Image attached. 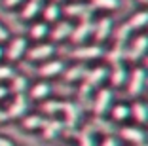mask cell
<instances>
[{"label":"cell","instance_id":"cell-1","mask_svg":"<svg viewBox=\"0 0 148 146\" xmlns=\"http://www.w3.org/2000/svg\"><path fill=\"white\" fill-rule=\"evenodd\" d=\"M27 49H29V38H27V36H12V38L4 44L6 63H10V64L19 63L21 59H25Z\"/></svg>","mask_w":148,"mask_h":146},{"label":"cell","instance_id":"cell-2","mask_svg":"<svg viewBox=\"0 0 148 146\" xmlns=\"http://www.w3.org/2000/svg\"><path fill=\"white\" fill-rule=\"evenodd\" d=\"M53 53H55L53 42H46V40H44V42H36L34 46H29L25 59L32 61V63H44V61L51 59Z\"/></svg>","mask_w":148,"mask_h":146},{"label":"cell","instance_id":"cell-3","mask_svg":"<svg viewBox=\"0 0 148 146\" xmlns=\"http://www.w3.org/2000/svg\"><path fill=\"white\" fill-rule=\"evenodd\" d=\"M29 110H31V99L27 95H13V99L6 106L8 120H21L29 114Z\"/></svg>","mask_w":148,"mask_h":146},{"label":"cell","instance_id":"cell-4","mask_svg":"<svg viewBox=\"0 0 148 146\" xmlns=\"http://www.w3.org/2000/svg\"><path fill=\"white\" fill-rule=\"evenodd\" d=\"M65 72V63L61 59H48L40 63V66L36 69V74H38L42 80H49V78H55L59 74Z\"/></svg>","mask_w":148,"mask_h":146},{"label":"cell","instance_id":"cell-5","mask_svg":"<svg viewBox=\"0 0 148 146\" xmlns=\"http://www.w3.org/2000/svg\"><path fill=\"white\" fill-rule=\"evenodd\" d=\"M51 95V84L46 82V80H40V82L32 84L27 91V97L31 101H38V103H44L48 101V97Z\"/></svg>","mask_w":148,"mask_h":146},{"label":"cell","instance_id":"cell-6","mask_svg":"<svg viewBox=\"0 0 148 146\" xmlns=\"http://www.w3.org/2000/svg\"><path fill=\"white\" fill-rule=\"evenodd\" d=\"M44 0H25L23 6L19 8V19L21 21H32L38 17V13H42Z\"/></svg>","mask_w":148,"mask_h":146},{"label":"cell","instance_id":"cell-7","mask_svg":"<svg viewBox=\"0 0 148 146\" xmlns=\"http://www.w3.org/2000/svg\"><path fill=\"white\" fill-rule=\"evenodd\" d=\"M91 6L87 4H82V2H70L69 6L63 8V13L69 15L70 19H91Z\"/></svg>","mask_w":148,"mask_h":146},{"label":"cell","instance_id":"cell-8","mask_svg":"<svg viewBox=\"0 0 148 146\" xmlns=\"http://www.w3.org/2000/svg\"><path fill=\"white\" fill-rule=\"evenodd\" d=\"M63 129H65L63 120H59V118H48L40 133H42L44 141H55V138L63 133Z\"/></svg>","mask_w":148,"mask_h":146},{"label":"cell","instance_id":"cell-9","mask_svg":"<svg viewBox=\"0 0 148 146\" xmlns=\"http://www.w3.org/2000/svg\"><path fill=\"white\" fill-rule=\"evenodd\" d=\"M91 32H93V21H91V19H82L76 27H72L70 40H72L74 44H82L84 40L89 38Z\"/></svg>","mask_w":148,"mask_h":146},{"label":"cell","instance_id":"cell-10","mask_svg":"<svg viewBox=\"0 0 148 146\" xmlns=\"http://www.w3.org/2000/svg\"><path fill=\"white\" fill-rule=\"evenodd\" d=\"M46 120L48 118L44 116V114H38V112H29L25 118H21V127L25 129V131H31V133H34V131H42L44 123H46Z\"/></svg>","mask_w":148,"mask_h":146},{"label":"cell","instance_id":"cell-11","mask_svg":"<svg viewBox=\"0 0 148 146\" xmlns=\"http://www.w3.org/2000/svg\"><path fill=\"white\" fill-rule=\"evenodd\" d=\"M110 103H112V91L110 89H101L97 93L95 101H93V112H95L99 118H103L106 114V110L110 108Z\"/></svg>","mask_w":148,"mask_h":146},{"label":"cell","instance_id":"cell-12","mask_svg":"<svg viewBox=\"0 0 148 146\" xmlns=\"http://www.w3.org/2000/svg\"><path fill=\"white\" fill-rule=\"evenodd\" d=\"M63 114H65V127L74 129L80 121V116H82V106L80 104H74V103H65L63 106Z\"/></svg>","mask_w":148,"mask_h":146},{"label":"cell","instance_id":"cell-13","mask_svg":"<svg viewBox=\"0 0 148 146\" xmlns=\"http://www.w3.org/2000/svg\"><path fill=\"white\" fill-rule=\"evenodd\" d=\"M72 32V23L70 21H57L53 25V29H49V38L53 42H63V40L70 38Z\"/></svg>","mask_w":148,"mask_h":146},{"label":"cell","instance_id":"cell-14","mask_svg":"<svg viewBox=\"0 0 148 146\" xmlns=\"http://www.w3.org/2000/svg\"><path fill=\"white\" fill-rule=\"evenodd\" d=\"M144 84H146V72H144L143 69H135L133 74H131L129 87H127V91H129L131 97H137V95L144 89Z\"/></svg>","mask_w":148,"mask_h":146},{"label":"cell","instance_id":"cell-15","mask_svg":"<svg viewBox=\"0 0 148 146\" xmlns=\"http://www.w3.org/2000/svg\"><path fill=\"white\" fill-rule=\"evenodd\" d=\"M29 87H31V82H29V78L23 76V74H15L8 82L10 95H27Z\"/></svg>","mask_w":148,"mask_h":146},{"label":"cell","instance_id":"cell-16","mask_svg":"<svg viewBox=\"0 0 148 146\" xmlns=\"http://www.w3.org/2000/svg\"><path fill=\"white\" fill-rule=\"evenodd\" d=\"M70 55L74 59H80V61H89V59H97V57L103 55V47L101 46H86V47H76Z\"/></svg>","mask_w":148,"mask_h":146},{"label":"cell","instance_id":"cell-17","mask_svg":"<svg viewBox=\"0 0 148 146\" xmlns=\"http://www.w3.org/2000/svg\"><path fill=\"white\" fill-rule=\"evenodd\" d=\"M49 36V25L46 21H34L29 27V38L34 42H44Z\"/></svg>","mask_w":148,"mask_h":146},{"label":"cell","instance_id":"cell-18","mask_svg":"<svg viewBox=\"0 0 148 146\" xmlns=\"http://www.w3.org/2000/svg\"><path fill=\"white\" fill-rule=\"evenodd\" d=\"M146 49H148V36H139V38L133 42V46L129 47V51L125 53V57H129L131 61H137V59H140V57L146 53Z\"/></svg>","mask_w":148,"mask_h":146},{"label":"cell","instance_id":"cell-19","mask_svg":"<svg viewBox=\"0 0 148 146\" xmlns=\"http://www.w3.org/2000/svg\"><path fill=\"white\" fill-rule=\"evenodd\" d=\"M61 15H63V8L57 4V2H49V4L42 6V17L48 25L49 23H57L61 19Z\"/></svg>","mask_w":148,"mask_h":146},{"label":"cell","instance_id":"cell-20","mask_svg":"<svg viewBox=\"0 0 148 146\" xmlns=\"http://www.w3.org/2000/svg\"><path fill=\"white\" fill-rule=\"evenodd\" d=\"M120 135H122L123 141L133 142V144H143V142L146 141L144 131H140L139 127H123L122 131H120Z\"/></svg>","mask_w":148,"mask_h":146},{"label":"cell","instance_id":"cell-21","mask_svg":"<svg viewBox=\"0 0 148 146\" xmlns=\"http://www.w3.org/2000/svg\"><path fill=\"white\" fill-rule=\"evenodd\" d=\"M105 80H106V69L97 66V69H93V70H87L84 82H86L89 87H97V86H101V84L105 82Z\"/></svg>","mask_w":148,"mask_h":146},{"label":"cell","instance_id":"cell-22","mask_svg":"<svg viewBox=\"0 0 148 146\" xmlns=\"http://www.w3.org/2000/svg\"><path fill=\"white\" fill-rule=\"evenodd\" d=\"M93 29H95V38L99 40V42H103V40L108 38L110 30H112V19H110V17L99 19V23L93 25Z\"/></svg>","mask_w":148,"mask_h":146},{"label":"cell","instance_id":"cell-23","mask_svg":"<svg viewBox=\"0 0 148 146\" xmlns=\"http://www.w3.org/2000/svg\"><path fill=\"white\" fill-rule=\"evenodd\" d=\"M65 82H78V80H84L87 74V66L86 64H74L69 70H65Z\"/></svg>","mask_w":148,"mask_h":146},{"label":"cell","instance_id":"cell-24","mask_svg":"<svg viewBox=\"0 0 148 146\" xmlns=\"http://www.w3.org/2000/svg\"><path fill=\"white\" fill-rule=\"evenodd\" d=\"M127 25H129V29H144V27H148V12H137L133 17L127 21Z\"/></svg>","mask_w":148,"mask_h":146},{"label":"cell","instance_id":"cell-25","mask_svg":"<svg viewBox=\"0 0 148 146\" xmlns=\"http://www.w3.org/2000/svg\"><path fill=\"white\" fill-rule=\"evenodd\" d=\"M131 114L139 123H146L148 121V104L144 103H135L133 108H131Z\"/></svg>","mask_w":148,"mask_h":146},{"label":"cell","instance_id":"cell-26","mask_svg":"<svg viewBox=\"0 0 148 146\" xmlns=\"http://www.w3.org/2000/svg\"><path fill=\"white\" fill-rule=\"evenodd\" d=\"M65 103L63 101H44L42 103V112L46 116H55L57 112H63Z\"/></svg>","mask_w":148,"mask_h":146},{"label":"cell","instance_id":"cell-27","mask_svg":"<svg viewBox=\"0 0 148 146\" xmlns=\"http://www.w3.org/2000/svg\"><path fill=\"white\" fill-rule=\"evenodd\" d=\"M17 74V70H15V66L10 63H0V84H6L8 86V82L12 80L13 76Z\"/></svg>","mask_w":148,"mask_h":146},{"label":"cell","instance_id":"cell-28","mask_svg":"<svg viewBox=\"0 0 148 146\" xmlns=\"http://www.w3.org/2000/svg\"><path fill=\"white\" fill-rule=\"evenodd\" d=\"M112 84L114 86H122L123 82H125V78H127V72H125V66H123L122 63H116L114 64V70H112Z\"/></svg>","mask_w":148,"mask_h":146},{"label":"cell","instance_id":"cell-29","mask_svg":"<svg viewBox=\"0 0 148 146\" xmlns=\"http://www.w3.org/2000/svg\"><path fill=\"white\" fill-rule=\"evenodd\" d=\"M89 127H91V131H103V133H112L114 131V125H110L108 121L101 120V118H95V120L89 123Z\"/></svg>","mask_w":148,"mask_h":146},{"label":"cell","instance_id":"cell-30","mask_svg":"<svg viewBox=\"0 0 148 146\" xmlns=\"http://www.w3.org/2000/svg\"><path fill=\"white\" fill-rule=\"evenodd\" d=\"M129 114H131V108L125 106V104H116L112 108V120H116V121H123Z\"/></svg>","mask_w":148,"mask_h":146},{"label":"cell","instance_id":"cell-31","mask_svg":"<svg viewBox=\"0 0 148 146\" xmlns=\"http://www.w3.org/2000/svg\"><path fill=\"white\" fill-rule=\"evenodd\" d=\"M78 146H95V142H93V131L89 125L78 135Z\"/></svg>","mask_w":148,"mask_h":146},{"label":"cell","instance_id":"cell-32","mask_svg":"<svg viewBox=\"0 0 148 146\" xmlns=\"http://www.w3.org/2000/svg\"><path fill=\"white\" fill-rule=\"evenodd\" d=\"M91 8L99 10H118L120 8V0H93Z\"/></svg>","mask_w":148,"mask_h":146},{"label":"cell","instance_id":"cell-33","mask_svg":"<svg viewBox=\"0 0 148 146\" xmlns=\"http://www.w3.org/2000/svg\"><path fill=\"white\" fill-rule=\"evenodd\" d=\"M129 32H131V29H129V25H122L120 29H118V32H116V42L118 44H125V40H127V36H129Z\"/></svg>","mask_w":148,"mask_h":146},{"label":"cell","instance_id":"cell-34","mask_svg":"<svg viewBox=\"0 0 148 146\" xmlns=\"http://www.w3.org/2000/svg\"><path fill=\"white\" fill-rule=\"evenodd\" d=\"M10 38H12V32H10V29L4 25V23H0V44H6Z\"/></svg>","mask_w":148,"mask_h":146},{"label":"cell","instance_id":"cell-35","mask_svg":"<svg viewBox=\"0 0 148 146\" xmlns=\"http://www.w3.org/2000/svg\"><path fill=\"white\" fill-rule=\"evenodd\" d=\"M23 2L25 0H2V6H4L6 10H17L23 6Z\"/></svg>","mask_w":148,"mask_h":146},{"label":"cell","instance_id":"cell-36","mask_svg":"<svg viewBox=\"0 0 148 146\" xmlns=\"http://www.w3.org/2000/svg\"><path fill=\"white\" fill-rule=\"evenodd\" d=\"M10 97V89H8V86L6 84H0V103L2 101H6Z\"/></svg>","mask_w":148,"mask_h":146},{"label":"cell","instance_id":"cell-37","mask_svg":"<svg viewBox=\"0 0 148 146\" xmlns=\"http://www.w3.org/2000/svg\"><path fill=\"white\" fill-rule=\"evenodd\" d=\"M0 146H15V142H13L10 137H4V135H0Z\"/></svg>","mask_w":148,"mask_h":146},{"label":"cell","instance_id":"cell-38","mask_svg":"<svg viewBox=\"0 0 148 146\" xmlns=\"http://www.w3.org/2000/svg\"><path fill=\"white\" fill-rule=\"evenodd\" d=\"M6 121H10V120H8V114H6V108L0 106V125L6 123Z\"/></svg>","mask_w":148,"mask_h":146},{"label":"cell","instance_id":"cell-39","mask_svg":"<svg viewBox=\"0 0 148 146\" xmlns=\"http://www.w3.org/2000/svg\"><path fill=\"white\" fill-rule=\"evenodd\" d=\"M101 146H118V141H116V138H106V141H103V144H101Z\"/></svg>","mask_w":148,"mask_h":146},{"label":"cell","instance_id":"cell-40","mask_svg":"<svg viewBox=\"0 0 148 146\" xmlns=\"http://www.w3.org/2000/svg\"><path fill=\"white\" fill-rule=\"evenodd\" d=\"M6 61V51H4V44H0V63Z\"/></svg>","mask_w":148,"mask_h":146},{"label":"cell","instance_id":"cell-41","mask_svg":"<svg viewBox=\"0 0 148 146\" xmlns=\"http://www.w3.org/2000/svg\"><path fill=\"white\" fill-rule=\"evenodd\" d=\"M135 146H148V144H146V142H143V144H135Z\"/></svg>","mask_w":148,"mask_h":146},{"label":"cell","instance_id":"cell-42","mask_svg":"<svg viewBox=\"0 0 148 146\" xmlns=\"http://www.w3.org/2000/svg\"><path fill=\"white\" fill-rule=\"evenodd\" d=\"M51 2H57V4H59V2H61V0H51Z\"/></svg>","mask_w":148,"mask_h":146},{"label":"cell","instance_id":"cell-43","mask_svg":"<svg viewBox=\"0 0 148 146\" xmlns=\"http://www.w3.org/2000/svg\"><path fill=\"white\" fill-rule=\"evenodd\" d=\"M140 2H148V0H140Z\"/></svg>","mask_w":148,"mask_h":146},{"label":"cell","instance_id":"cell-44","mask_svg":"<svg viewBox=\"0 0 148 146\" xmlns=\"http://www.w3.org/2000/svg\"><path fill=\"white\" fill-rule=\"evenodd\" d=\"M146 64H148V59H146Z\"/></svg>","mask_w":148,"mask_h":146},{"label":"cell","instance_id":"cell-45","mask_svg":"<svg viewBox=\"0 0 148 146\" xmlns=\"http://www.w3.org/2000/svg\"><path fill=\"white\" fill-rule=\"evenodd\" d=\"M66 146H70V144H66Z\"/></svg>","mask_w":148,"mask_h":146}]
</instances>
